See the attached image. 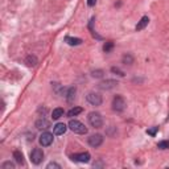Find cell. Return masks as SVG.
Masks as SVG:
<instances>
[{"mask_svg":"<svg viewBox=\"0 0 169 169\" xmlns=\"http://www.w3.org/2000/svg\"><path fill=\"white\" fill-rule=\"evenodd\" d=\"M69 128L72 129L73 132L75 134H79V135H86L87 134V128L83 123H81L79 120H75V119H72L69 122Z\"/></svg>","mask_w":169,"mask_h":169,"instance_id":"obj_1","label":"cell"},{"mask_svg":"<svg viewBox=\"0 0 169 169\" xmlns=\"http://www.w3.org/2000/svg\"><path fill=\"white\" fill-rule=\"evenodd\" d=\"M126 106H127L126 99L122 97V95H116V97L114 98V100H112V110H114L115 112L124 111Z\"/></svg>","mask_w":169,"mask_h":169,"instance_id":"obj_2","label":"cell"},{"mask_svg":"<svg viewBox=\"0 0 169 169\" xmlns=\"http://www.w3.org/2000/svg\"><path fill=\"white\" fill-rule=\"evenodd\" d=\"M89 122L94 128H100L103 126L102 115L99 112H90L89 114Z\"/></svg>","mask_w":169,"mask_h":169,"instance_id":"obj_3","label":"cell"},{"mask_svg":"<svg viewBox=\"0 0 169 169\" xmlns=\"http://www.w3.org/2000/svg\"><path fill=\"white\" fill-rule=\"evenodd\" d=\"M42 160H44V152H42L40 148H35L30 152V161H32L33 164L38 165Z\"/></svg>","mask_w":169,"mask_h":169,"instance_id":"obj_4","label":"cell"},{"mask_svg":"<svg viewBox=\"0 0 169 169\" xmlns=\"http://www.w3.org/2000/svg\"><path fill=\"white\" fill-rule=\"evenodd\" d=\"M86 99L91 106H100L102 105V102H103L102 95L97 94V92H89L87 97H86Z\"/></svg>","mask_w":169,"mask_h":169,"instance_id":"obj_5","label":"cell"},{"mask_svg":"<svg viewBox=\"0 0 169 169\" xmlns=\"http://www.w3.org/2000/svg\"><path fill=\"white\" fill-rule=\"evenodd\" d=\"M52 143H53V134H50V132H44V134H41L40 144L42 147H49Z\"/></svg>","mask_w":169,"mask_h":169,"instance_id":"obj_6","label":"cell"},{"mask_svg":"<svg viewBox=\"0 0 169 169\" xmlns=\"http://www.w3.org/2000/svg\"><path fill=\"white\" fill-rule=\"evenodd\" d=\"M102 143H103V136L99 134L91 135V136L89 137V144L91 145L92 148H98L99 145H102Z\"/></svg>","mask_w":169,"mask_h":169,"instance_id":"obj_7","label":"cell"},{"mask_svg":"<svg viewBox=\"0 0 169 169\" xmlns=\"http://www.w3.org/2000/svg\"><path fill=\"white\" fill-rule=\"evenodd\" d=\"M73 161H78V162H89L90 161V153L89 152H82V153H77L72 156Z\"/></svg>","mask_w":169,"mask_h":169,"instance_id":"obj_8","label":"cell"},{"mask_svg":"<svg viewBox=\"0 0 169 169\" xmlns=\"http://www.w3.org/2000/svg\"><path fill=\"white\" fill-rule=\"evenodd\" d=\"M118 83L116 81H112V79H107V81H103V82H100L99 84H98V87L99 89H102V90H110V89H112V87H115V86H118Z\"/></svg>","mask_w":169,"mask_h":169,"instance_id":"obj_9","label":"cell"},{"mask_svg":"<svg viewBox=\"0 0 169 169\" xmlns=\"http://www.w3.org/2000/svg\"><path fill=\"white\" fill-rule=\"evenodd\" d=\"M67 129V126L64 124V123H57L56 126H53V132L54 135H64Z\"/></svg>","mask_w":169,"mask_h":169,"instance_id":"obj_10","label":"cell"},{"mask_svg":"<svg viewBox=\"0 0 169 169\" xmlns=\"http://www.w3.org/2000/svg\"><path fill=\"white\" fill-rule=\"evenodd\" d=\"M148 22H149V17H148V16H143V17L140 19V21L137 22L136 30H137V32H139V30H143L148 25Z\"/></svg>","mask_w":169,"mask_h":169,"instance_id":"obj_11","label":"cell"},{"mask_svg":"<svg viewBox=\"0 0 169 169\" xmlns=\"http://www.w3.org/2000/svg\"><path fill=\"white\" fill-rule=\"evenodd\" d=\"M36 127H37L38 129H46L50 127V122H48L46 119L41 118V119H38L37 122H36Z\"/></svg>","mask_w":169,"mask_h":169,"instance_id":"obj_12","label":"cell"},{"mask_svg":"<svg viewBox=\"0 0 169 169\" xmlns=\"http://www.w3.org/2000/svg\"><path fill=\"white\" fill-rule=\"evenodd\" d=\"M75 92H77V89H75L74 86L69 87V90H67V92H66V99H67V102H69V103H72L73 100H74Z\"/></svg>","mask_w":169,"mask_h":169,"instance_id":"obj_13","label":"cell"},{"mask_svg":"<svg viewBox=\"0 0 169 169\" xmlns=\"http://www.w3.org/2000/svg\"><path fill=\"white\" fill-rule=\"evenodd\" d=\"M64 114H65L64 108H61V107H57V108L53 110V112H52V118H53L54 120H57V119H60L61 116H64Z\"/></svg>","mask_w":169,"mask_h":169,"instance_id":"obj_14","label":"cell"},{"mask_svg":"<svg viewBox=\"0 0 169 169\" xmlns=\"http://www.w3.org/2000/svg\"><path fill=\"white\" fill-rule=\"evenodd\" d=\"M65 41L67 42L69 45H72V46H74V45H81L82 44V40L81 38H77V37H65Z\"/></svg>","mask_w":169,"mask_h":169,"instance_id":"obj_15","label":"cell"},{"mask_svg":"<svg viewBox=\"0 0 169 169\" xmlns=\"http://www.w3.org/2000/svg\"><path fill=\"white\" fill-rule=\"evenodd\" d=\"M82 111H83L82 107H74V108H72L69 112H67V115H69L70 118H73V116H77V115L81 114Z\"/></svg>","mask_w":169,"mask_h":169,"instance_id":"obj_16","label":"cell"},{"mask_svg":"<svg viewBox=\"0 0 169 169\" xmlns=\"http://www.w3.org/2000/svg\"><path fill=\"white\" fill-rule=\"evenodd\" d=\"M13 159H15L19 164H22V162H24V156H22V153L20 151H15V152H13Z\"/></svg>","mask_w":169,"mask_h":169,"instance_id":"obj_17","label":"cell"},{"mask_svg":"<svg viewBox=\"0 0 169 169\" xmlns=\"http://www.w3.org/2000/svg\"><path fill=\"white\" fill-rule=\"evenodd\" d=\"M134 62V57L131 54H124L123 56V64L124 65H131Z\"/></svg>","mask_w":169,"mask_h":169,"instance_id":"obj_18","label":"cell"},{"mask_svg":"<svg viewBox=\"0 0 169 169\" xmlns=\"http://www.w3.org/2000/svg\"><path fill=\"white\" fill-rule=\"evenodd\" d=\"M112 48H114V42L112 41H107L105 45H103V50H105L106 53H110L112 50Z\"/></svg>","mask_w":169,"mask_h":169,"instance_id":"obj_19","label":"cell"},{"mask_svg":"<svg viewBox=\"0 0 169 169\" xmlns=\"http://www.w3.org/2000/svg\"><path fill=\"white\" fill-rule=\"evenodd\" d=\"M27 64L29 65V66H35V65L37 64V58H36L35 56H28L27 57Z\"/></svg>","mask_w":169,"mask_h":169,"instance_id":"obj_20","label":"cell"},{"mask_svg":"<svg viewBox=\"0 0 169 169\" xmlns=\"http://www.w3.org/2000/svg\"><path fill=\"white\" fill-rule=\"evenodd\" d=\"M157 147L160 149H168L169 148V140H162V142H160L159 144H157Z\"/></svg>","mask_w":169,"mask_h":169,"instance_id":"obj_21","label":"cell"},{"mask_svg":"<svg viewBox=\"0 0 169 169\" xmlns=\"http://www.w3.org/2000/svg\"><path fill=\"white\" fill-rule=\"evenodd\" d=\"M91 75L94 78H102L103 77V70H94V72L91 73Z\"/></svg>","mask_w":169,"mask_h":169,"instance_id":"obj_22","label":"cell"},{"mask_svg":"<svg viewBox=\"0 0 169 169\" xmlns=\"http://www.w3.org/2000/svg\"><path fill=\"white\" fill-rule=\"evenodd\" d=\"M111 72L115 73V74H118V75H120V77H123V75H124V72H122L119 67H115V66L111 67Z\"/></svg>","mask_w":169,"mask_h":169,"instance_id":"obj_23","label":"cell"},{"mask_svg":"<svg viewBox=\"0 0 169 169\" xmlns=\"http://www.w3.org/2000/svg\"><path fill=\"white\" fill-rule=\"evenodd\" d=\"M157 131H159V127H152V128L147 129V134H148V135H151V136H155Z\"/></svg>","mask_w":169,"mask_h":169,"instance_id":"obj_24","label":"cell"},{"mask_svg":"<svg viewBox=\"0 0 169 169\" xmlns=\"http://www.w3.org/2000/svg\"><path fill=\"white\" fill-rule=\"evenodd\" d=\"M1 168L3 169H13L15 168V165H13L11 161H7V162H4V164L1 165Z\"/></svg>","mask_w":169,"mask_h":169,"instance_id":"obj_25","label":"cell"},{"mask_svg":"<svg viewBox=\"0 0 169 169\" xmlns=\"http://www.w3.org/2000/svg\"><path fill=\"white\" fill-rule=\"evenodd\" d=\"M48 169H50V168H57V169H60L61 168V165L60 164H57V162H50V164H48Z\"/></svg>","mask_w":169,"mask_h":169,"instance_id":"obj_26","label":"cell"},{"mask_svg":"<svg viewBox=\"0 0 169 169\" xmlns=\"http://www.w3.org/2000/svg\"><path fill=\"white\" fill-rule=\"evenodd\" d=\"M87 4H89L90 7H94V5L97 4V0H87Z\"/></svg>","mask_w":169,"mask_h":169,"instance_id":"obj_27","label":"cell"}]
</instances>
